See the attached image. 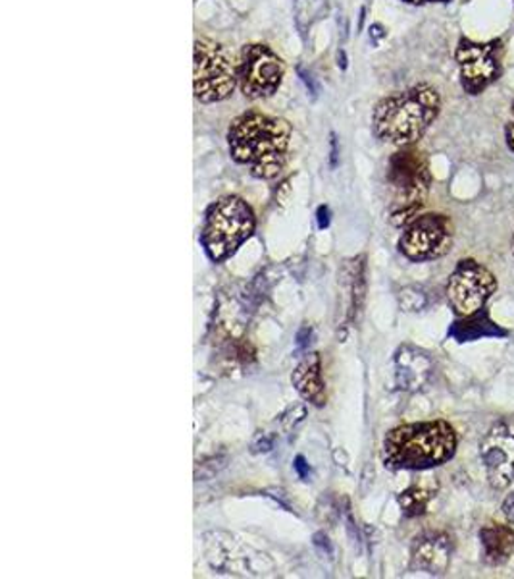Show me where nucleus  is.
<instances>
[{
    "instance_id": "f257e3e1",
    "label": "nucleus",
    "mask_w": 514,
    "mask_h": 579,
    "mask_svg": "<svg viewBox=\"0 0 514 579\" xmlns=\"http://www.w3.org/2000/svg\"><path fill=\"white\" fill-rule=\"evenodd\" d=\"M291 138L294 128L286 118L247 110L229 124V155L253 178L274 180L286 168Z\"/></svg>"
},
{
    "instance_id": "f03ea898",
    "label": "nucleus",
    "mask_w": 514,
    "mask_h": 579,
    "mask_svg": "<svg viewBox=\"0 0 514 579\" xmlns=\"http://www.w3.org/2000/svg\"><path fill=\"white\" fill-rule=\"evenodd\" d=\"M443 97L434 84L421 81L382 97L372 109V131L382 144L411 147L421 141L442 115Z\"/></svg>"
},
{
    "instance_id": "7ed1b4c3",
    "label": "nucleus",
    "mask_w": 514,
    "mask_h": 579,
    "mask_svg": "<svg viewBox=\"0 0 514 579\" xmlns=\"http://www.w3.org/2000/svg\"><path fill=\"white\" fill-rule=\"evenodd\" d=\"M457 444V433L447 421L407 423L387 433L382 460L389 470H429L449 462Z\"/></svg>"
},
{
    "instance_id": "20e7f679",
    "label": "nucleus",
    "mask_w": 514,
    "mask_h": 579,
    "mask_svg": "<svg viewBox=\"0 0 514 579\" xmlns=\"http://www.w3.org/2000/svg\"><path fill=\"white\" fill-rule=\"evenodd\" d=\"M387 186L392 189L389 218L392 225L407 226L418 217L432 188V170L426 153L416 145L399 147L387 163Z\"/></svg>"
},
{
    "instance_id": "39448f33",
    "label": "nucleus",
    "mask_w": 514,
    "mask_h": 579,
    "mask_svg": "<svg viewBox=\"0 0 514 579\" xmlns=\"http://www.w3.org/2000/svg\"><path fill=\"white\" fill-rule=\"evenodd\" d=\"M255 213L244 197L224 196L207 210L202 226V247L215 263H224L253 236Z\"/></svg>"
},
{
    "instance_id": "423d86ee",
    "label": "nucleus",
    "mask_w": 514,
    "mask_h": 579,
    "mask_svg": "<svg viewBox=\"0 0 514 579\" xmlns=\"http://www.w3.org/2000/svg\"><path fill=\"white\" fill-rule=\"evenodd\" d=\"M507 45L501 37L486 41L463 36L455 45V62L458 68V84L468 97H480L492 89L505 73Z\"/></svg>"
},
{
    "instance_id": "0eeeda50",
    "label": "nucleus",
    "mask_w": 514,
    "mask_h": 579,
    "mask_svg": "<svg viewBox=\"0 0 514 579\" xmlns=\"http://www.w3.org/2000/svg\"><path fill=\"white\" fill-rule=\"evenodd\" d=\"M237 89V65L224 45L210 37L195 39L194 94L202 105L226 101Z\"/></svg>"
},
{
    "instance_id": "6e6552de",
    "label": "nucleus",
    "mask_w": 514,
    "mask_h": 579,
    "mask_svg": "<svg viewBox=\"0 0 514 579\" xmlns=\"http://www.w3.org/2000/svg\"><path fill=\"white\" fill-rule=\"evenodd\" d=\"M286 78V62L268 45H245L237 62V89L249 101H265L278 94Z\"/></svg>"
},
{
    "instance_id": "1a4fd4ad",
    "label": "nucleus",
    "mask_w": 514,
    "mask_h": 579,
    "mask_svg": "<svg viewBox=\"0 0 514 579\" xmlns=\"http://www.w3.org/2000/svg\"><path fill=\"white\" fill-rule=\"evenodd\" d=\"M497 292V278L490 268L474 259L458 261L447 281V302L458 317L482 312L490 297Z\"/></svg>"
},
{
    "instance_id": "9d476101",
    "label": "nucleus",
    "mask_w": 514,
    "mask_h": 579,
    "mask_svg": "<svg viewBox=\"0 0 514 579\" xmlns=\"http://www.w3.org/2000/svg\"><path fill=\"white\" fill-rule=\"evenodd\" d=\"M453 247V223L442 213H426L413 218L399 239V252L407 259L434 261L447 255Z\"/></svg>"
},
{
    "instance_id": "9b49d317",
    "label": "nucleus",
    "mask_w": 514,
    "mask_h": 579,
    "mask_svg": "<svg viewBox=\"0 0 514 579\" xmlns=\"http://www.w3.org/2000/svg\"><path fill=\"white\" fill-rule=\"evenodd\" d=\"M480 460L486 470L487 483L495 491H505L514 481V420H501L480 442Z\"/></svg>"
},
{
    "instance_id": "f8f14e48",
    "label": "nucleus",
    "mask_w": 514,
    "mask_h": 579,
    "mask_svg": "<svg viewBox=\"0 0 514 579\" xmlns=\"http://www.w3.org/2000/svg\"><path fill=\"white\" fill-rule=\"evenodd\" d=\"M453 555L451 537L442 531H426L413 544V566L421 572L442 576L447 572Z\"/></svg>"
},
{
    "instance_id": "ddd939ff",
    "label": "nucleus",
    "mask_w": 514,
    "mask_h": 579,
    "mask_svg": "<svg viewBox=\"0 0 514 579\" xmlns=\"http://www.w3.org/2000/svg\"><path fill=\"white\" fill-rule=\"evenodd\" d=\"M434 362L421 347L401 346L395 354V383L401 391H421L428 383Z\"/></svg>"
},
{
    "instance_id": "4468645a",
    "label": "nucleus",
    "mask_w": 514,
    "mask_h": 579,
    "mask_svg": "<svg viewBox=\"0 0 514 579\" xmlns=\"http://www.w3.org/2000/svg\"><path fill=\"white\" fill-rule=\"evenodd\" d=\"M291 383L300 396L310 404L318 405V408L326 404V384L322 379L320 354L313 352V354L305 355L291 375Z\"/></svg>"
},
{
    "instance_id": "2eb2a0df",
    "label": "nucleus",
    "mask_w": 514,
    "mask_h": 579,
    "mask_svg": "<svg viewBox=\"0 0 514 579\" xmlns=\"http://www.w3.org/2000/svg\"><path fill=\"white\" fill-rule=\"evenodd\" d=\"M480 543L487 565H505L514 555V529L503 523H487L480 529Z\"/></svg>"
},
{
    "instance_id": "dca6fc26",
    "label": "nucleus",
    "mask_w": 514,
    "mask_h": 579,
    "mask_svg": "<svg viewBox=\"0 0 514 579\" xmlns=\"http://www.w3.org/2000/svg\"><path fill=\"white\" fill-rule=\"evenodd\" d=\"M508 331L501 328L497 323H493L490 313L482 312L468 315V317H461L453 323L449 328L451 338L457 342L480 341V338H493V336H507Z\"/></svg>"
},
{
    "instance_id": "f3484780",
    "label": "nucleus",
    "mask_w": 514,
    "mask_h": 579,
    "mask_svg": "<svg viewBox=\"0 0 514 579\" xmlns=\"http://www.w3.org/2000/svg\"><path fill=\"white\" fill-rule=\"evenodd\" d=\"M328 12V0H294L295 26L303 37H307L308 31L322 22Z\"/></svg>"
},
{
    "instance_id": "a211bd4d",
    "label": "nucleus",
    "mask_w": 514,
    "mask_h": 579,
    "mask_svg": "<svg viewBox=\"0 0 514 579\" xmlns=\"http://www.w3.org/2000/svg\"><path fill=\"white\" fill-rule=\"evenodd\" d=\"M437 491L436 485H426V483H416V485L408 487L407 491L399 494V507L403 514L408 518H416L428 510L429 500L434 499Z\"/></svg>"
},
{
    "instance_id": "6ab92c4d",
    "label": "nucleus",
    "mask_w": 514,
    "mask_h": 579,
    "mask_svg": "<svg viewBox=\"0 0 514 579\" xmlns=\"http://www.w3.org/2000/svg\"><path fill=\"white\" fill-rule=\"evenodd\" d=\"M428 304V297L424 294V290L411 288L401 290L399 305L403 307V312H421Z\"/></svg>"
},
{
    "instance_id": "aec40b11",
    "label": "nucleus",
    "mask_w": 514,
    "mask_h": 579,
    "mask_svg": "<svg viewBox=\"0 0 514 579\" xmlns=\"http://www.w3.org/2000/svg\"><path fill=\"white\" fill-rule=\"evenodd\" d=\"M505 144H507L508 151L514 155V97L508 107L507 122H505Z\"/></svg>"
},
{
    "instance_id": "412c9836",
    "label": "nucleus",
    "mask_w": 514,
    "mask_h": 579,
    "mask_svg": "<svg viewBox=\"0 0 514 579\" xmlns=\"http://www.w3.org/2000/svg\"><path fill=\"white\" fill-rule=\"evenodd\" d=\"M274 446V436L268 433H258L257 439L253 442V452L258 454V452H268Z\"/></svg>"
},
{
    "instance_id": "4be33fe9",
    "label": "nucleus",
    "mask_w": 514,
    "mask_h": 579,
    "mask_svg": "<svg viewBox=\"0 0 514 579\" xmlns=\"http://www.w3.org/2000/svg\"><path fill=\"white\" fill-rule=\"evenodd\" d=\"M501 512H503V516H505V520H507L508 523H514V492H511L507 499L503 500Z\"/></svg>"
},
{
    "instance_id": "5701e85b",
    "label": "nucleus",
    "mask_w": 514,
    "mask_h": 579,
    "mask_svg": "<svg viewBox=\"0 0 514 579\" xmlns=\"http://www.w3.org/2000/svg\"><path fill=\"white\" fill-rule=\"evenodd\" d=\"M368 36H370L372 43L378 45L387 36L386 28L382 23H372L370 29H368Z\"/></svg>"
},
{
    "instance_id": "b1692460",
    "label": "nucleus",
    "mask_w": 514,
    "mask_h": 579,
    "mask_svg": "<svg viewBox=\"0 0 514 579\" xmlns=\"http://www.w3.org/2000/svg\"><path fill=\"white\" fill-rule=\"evenodd\" d=\"M316 217H318V228H328L329 226V217H332V213H329L328 205H320L318 210H316Z\"/></svg>"
},
{
    "instance_id": "393cba45",
    "label": "nucleus",
    "mask_w": 514,
    "mask_h": 579,
    "mask_svg": "<svg viewBox=\"0 0 514 579\" xmlns=\"http://www.w3.org/2000/svg\"><path fill=\"white\" fill-rule=\"evenodd\" d=\"M297 72H299L300 80H303V84L307 86L308 94L313 95V97H315L316 99V94H318V87H316L315 80H313V76H310V73L308 72H305L303 68H299Z\"/></svg>"
},
{
    "instance_id": "a878e982",
    "label": "nucleus",
    "mask_w": 514,
    "mask_h": 579,
    "mask_svg": "<svg viewBox=\"0 0 514 579\" xmlns=\"http://www.w3.org/2000/svg\"><path fill=\"white\" fill-rule=\"evenodd\" d=\"M289 194H291V188H289V180L281 181V184L278 186V189H276V203L279 202V205H284V203L289 199Z\"/></svg>"
},
{
    "instance_id": "bb28decb",
    "label": "nucleus",
    "mask_w": 514,
    "mask_h": 579,
    "mask_svg": "<svg viewBox=\"0 0 514 579\" xmlns=\"http://www.w3.org/2000/svg\"><path fill=\"white\" fill-rule=\"evenodd\" d=\"M403 2L411 7H429V4H449L453 0H403Z\"/></svg>"
},
{
    "instance_id": "cd10ccee",
    "label": "nucleus",
    "mask_w": 514,
    "mask_h": 579,
    "mask_svg": "<svg viewBox=\"0 0 514 579\" xmlns=\"http://www.w3.org/2000/svg\"><path fill=\"white\" fill-rule=\"evenodd\" d=\"M295 470L299 473L300 479H305L307 481L308 475H310V470H308V463L305 462V458L299 457L295 460Z\"/></svg>"
},
{
    "instance_id": "c85d7f7f",
    "label": "nucleus",
    "mask_w": 514,
    "mask_h": 579,
    "mask_svg": "<svg viewBox=\"0 0 514 579\" xmlns=\"http://www.w3.org/2000/svg\"><path fill=\"white\" fill-rule=\"evenodd\" d=\"M337 66H339V70H347V66H349V58H347V52L343 51V49H339L337 51Z\"/></svg>"
},
{
    "instance_id": "c756f323",
    "label": "nucleus",
    "mask_w": 514,
    "mask_h": 579,
    "mask_svg": "<svg viewBox=\"0 0 514 579\" xmlns=\"http://www.w3.org/2000/svg\"><path fill=\"white\" fill-rule=\"evenodd\" d=\"M337 167V139L336 134H332V168Z\"/></svg>"
},
{
    "instance_id": "7c9ffc66",
    "label": "nucleus",
    "mask_w": 514,
    "mask_h": 579,
    "mask_svg": "<svg viewBox=\"0 0 514 579\" xmlns=\"http://www.w3.org/2000/svg\"><path fill=\"white\" fill-rule=\"evenodd\" d=\"M366 8H360V20H358V29H363V23H365Z\"/></svg>"
},
{
    "instance_id": "2f4dec72",
    "label": "nucleus",
    "mask_w": 514,
    "mask_h": 579,
    "mask_svg": "<svg viewBox=\"0 0 514 579\" xmlns=\"http://www.w3.org/2000/svg\"><path fill=\"white\" fill-rule=\"evenodd\" d=\"M513 254H514V234H513Z\"/></svg>"
}]
</instances>
